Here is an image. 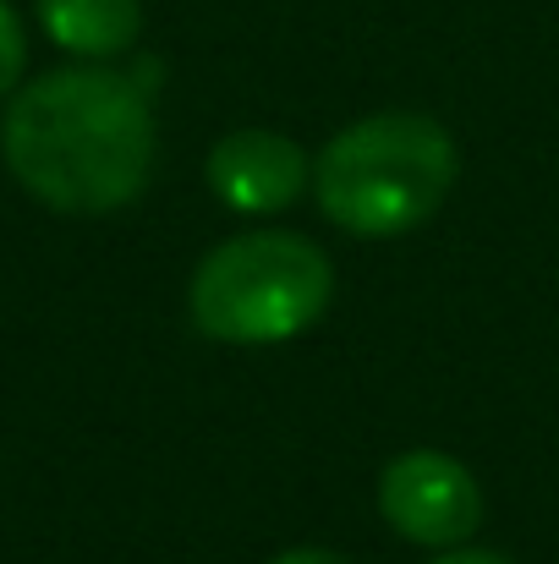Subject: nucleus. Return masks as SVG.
Here are the masks:
<instances>
[{"instance_id": "f257e3e1", "label": "nucleus", "mask_w": 559, "mask_h": 564, "mask_svg": "<svg viewBox=\"0 0 559 564\" xmlns=\"http://www.w3.org/2000/svg\"><path fill=\"white\" fill-rule=\"evenodd\" d=\"M6 165L55 214H116L154 171V105L138 77L61 66L11 94L0 121Z\"/></svg>"}, {"instance_id": "f03ea898", "label": "nucleus", "mask_w": 559, "mask_h": 564, "mask_svg": "<svg viewBox=\"0 0 559 564\" xmlns=\"http://www.w3.org/2000/svg\"><path fill=\"white\" fill-rule=\"evenodd\" d=\"M455 138L411 110L363 116L313 160V192L330 225L352 236H406L455 187Z\"/></svg>"}, {"instance_id": "7ed1b4c3", "label": "nucleus", "mask_w": 559, "mask_h": 564, "mask_svg": "<svg viewBox=\"0 0 559 564\" xmlns=\"http://www.w3.org/2000/svg\"><path fill=\"white\" fill-rule=\"evenodd\" d=\"M335 296V263L313 236L247 230L219 241L186 285L197 335L219 346H280L324 318Z\"/></svg>"}, {"instance_id": "20e7f679", "label": "nucleus", "mask_w": 559, "mask_h": 564, "mask_svg": "<svg viewBox=\"0 0 559 564\" xmlns=\"http://www.w3.org/2000/svg\"><path fill=\"white\" fill-rule=\"evenodd\" d=\"M378 516L417 549H461L483 527L477 477L444 449H406L378 471Z\"/></svg>"}, {"instance_id": "39448f33", "label": "nucleus", "mask_w": 559, "mask_h": 564, "mask_svg": "<svg viewBox=\"0 0 559 564\" xmlns=\"http://www.w3.org/2000/svg\"><path fill=\"white\" fill-rule=\"evenodd\" d=\"M208 192L230 208V214H280L291 208L308 176H313V160L302 154L297 138L286 132H269V127H241V132H225L214 149H208Z\"/></svg>"}, {"instance_id": "423d86ee", "label": "nucleus", "mask_w": 559, "mask_h": 564, "mask_svg": "<svg viewBox=\"0 0 559 564\" xmlns=\"http://www.w3.org/2000/svg\"><path fill=\"white\" fill-rule=\"evenodd\" d=\"M39 22L66 55L110 61L138 44L143 6L138 0H39Z\"/></svg>"}, {"instance_id": "0eeeda50", "label": "nucleus", "mask_w": 559, "mask_h": 564, "mask_svg": "<svg viewBox=\"0 0 559 564\" xmlns=\"http://www.w3.org/2000/svg\"><path fill=\"white\" fill-rule=\"evenodd\" d=\"M22 66H28V39H22L17 11L0 0V99L22 83Z\"/></svg>"}, {"instance_id": "6e6552de", "label": "nucleus", "mask_w": 559, "mask_h": 564, "mask_svg": "<svg viewBox=\"0 0 559 564\" xmlns=\"http://www.w3.org/2000/svg\"><path fill=\"white\" fill-rule=\"evenodd\" d=\"M269 564H352V560L335 554V549H286V554H275Z\"/></svg>"}, {"instance_id": "1a4fd4ad", "label": "nucleus", "mask_w": 559, "mask_h": 564, "mask_svg": "<svg viewBox=\"0 0 559 564\" xmlns=\"http://www.w3.org/2000/svg\"><path fill=\"white\" fill-rule=\"evenodd\" d=\"M428 564H510L505 554H488V549H444L439 560H428Z\"/></svg>"}]
</instances>
